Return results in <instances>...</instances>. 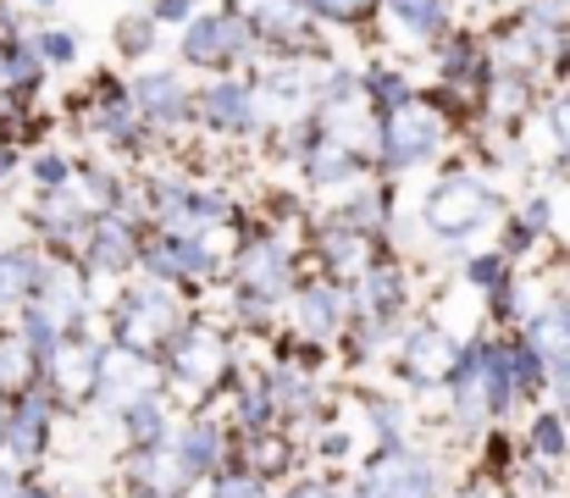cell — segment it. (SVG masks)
<instances>
[{
	"mask_svg": "<svg viewBox=\"0 0 570 498\" xmlns=\"http://www.w3.org/2000/svg\"><path fill=\"white\" fill-rule=\"evenodd\" d=\"M117 343L122 349H139V354H156V349H173L189 322H184V305L173 300V289L161 283H145V289H128L122 305H117Z\"/></svg>",
	"mask_w": 570,
	"mask_h": 498,
	"instance_id": "cell-1",
	"label": "cell"
},
{
	"mask_svg": "<svg viewBox=\"0 0 570 498\" xmlns=\"http://www.w3.org/2000/svg\"><path fill=\"white\" fill-rule=\"evenodd\" d=\"M493 211H499V194H493L482 177H471V172H449V177L432 183L426 199H421V216H426V227H432L438 238L476 233Z\"/></svg>",
	"mask_w": 570,
	"mask_h": 498,
	"instance_id": "cell-2",
	"label": "cell"
},
{
	"mask_svg": "<svg viewBox=\"0 0 570 498\" xmlns=\"http://www.w3.org/2000/svg\"><path fill=\"white\" fill-rule=\"evenodd\" d=\"M288 283H294V255H288V244L277 233H261V238H249L233 255V294L238 300H255V305L277 311Z\"/></svg>",
	"mask_w": 570,
	"mask_h": 498,
	"instance_id": "cell-3",
	"label": "cell"
},
{
	"mask_svg": "<svg viewBox=\"0 0 570 498\" xmlns=\"http://www.w3.org/2000/svg\"><path fill=\"white\" fill-rule=\"evenodd\" d=\"M350 498H438V471L426 455L387 443L372 455V466L361 471V482L350 488Z\"/></svg>",
	"mask_w": 570,
	"mask_h": 498,
	"instance_id": "cell-4",
	"label": "cell"
},
{
	"mask_svg": "<svg viewBox=\"0 0 570 498\" xmlns=\"http://www.w3.org/2000/svg\"><path fill=\"white\" fill-rule=\"evenodd\" d=\"M227 365H233L227 332L210 328V322H189V332L173 343V382H178L189 399L210 393L216 382H227Z\"/></svg>",
	"mask_w": 570,
	"mask_h": 498,
	"instance_id": "cell-5",
	"label": "cell"
},
{
	"mask_svg": "<svg viewBox=\"0 0 570 498\" xmlns=\"http://www.w3.org/2000/svg\"><path fill=\"white\" fill-rule=\"evenodd\" d=\"M377 150H382V166H387V172H410V166L432 162V156L443 150V117L410 100L404 111H393V117L382 123Z\"/></svg>",
	"mask_w": 570,
	"mask_h": 498,
	"instance_id": "cell-6",
	"label": "cell"
},
{
	"mask_svg": "<svg viewBox=\"0 0 570 498\" xmlns=\"http://www.w3.org/2000/svg\"><path fill=\"white\" fill-rule=\"evenodd\" d=\"M139 266L156 283H194V277H210L216 272V255H210V244H205L199 227H167V233H156L139 250Z\"/></svg>",
	"mask_w": 570,
	"mask_h": 498,
	"instance_id": "cell-7",
	"label": "cell"
},
{
	"mask_svg": "<svg viewBox=\"0 0 570 498\" xmlns=\"http://www.w3.org/2000/svg\"><path fill=\"white\" fill-rule=\"evenodd\" d=\"M161 388V377H156V360L150 354H139V349H122V343H111L106 354H100V377H95V404H106V410H128L134 399H150Z\"/></svg>",
	"mask_w": 570,
	"mask_h": 498,
	"instance_id": "cell-8",
	"label": "cell"
},
{
	"mask_svg": "<svg viewBox=\"0 0 570 498\" xmlns=\"http://www.w3.org/2000/svg\"><path fill=\"white\" fill-rule=\"evenodd\" d=\"M249 39H255V28L238 11H210V17H189L178 56L189 67H222V61H238L249 50Z\"/></svg>",
	"mask_w": 570,
	"mask_h": 498,
	"instance_id": "cell-9",
	"label": "cell"
},
{
	"mask_svg": "<svg viewBox=\"0 0 570 498\" xmlns=\"http://www.w3.org/2000/svg\"><path fill=\"white\" fill-rule=\"evenodd\" d=\"M50 421H56V393H45V382L28 388V393H17V399H11V416H6V432H0V449H6L17 466L45 460V449H50Z\"/></svg>",
	"mask_w": 570,
	"mask_h": 498,
	"instance_id": "cell-10",
	"label": "cell"
},
{
	"mask_svg": "<svg viewBox=\"0 0 570 498\" xmlns=\"http://www.w3.org/2000/svg\"><path fill=\"white\" fill-rule=\"evenodd\" d=\"M100 354H106V343H95L89 332H67V338H61V343L45 354L50 393H61V399H95Z\"/></svg>",
	"mask_w": 570,
	"mask_h": 498,
	"instance_id": "cell-11",
	"label": "cell"
},
{
	"mask_svg": "<svg viewBox=\"0 0 570 498\" xmlns=\"http://www.w3.org/2000/svg\"><path fill=\"white\" fill-rule=\"evenodd\" d=\"M454 354H460V343L443 328H410L399 338V354L393 360H399V377L410 388H438V382H449Z\"/></svg>",
	"mask_w": 570,
	"mask_h": 498,
	"instance_id": "cell-12",
	"label": "cell"
},
{
	"mask_svg": "<svg viewBox=\"0 0 570 498\" xmlns=\"http://www.w3.org/2000/svg\"><path fill=\"white\" fill-rule=\"evenodd\" d=\"M294 316H299V332L311 343L338 338V332L350 328V294L338 283H299L294 289Z\"/></svg>",
	"mask_w": 570,
	"mask_h": 498,
	"instance_id": "cell-13",
	"label": "cell"
},
{
	"mask_svg": "<svg viewBox=\"0 0 570 498\" xmlns=\"http://www.w3.org/2000/svg\"><path fill=\"white\" fill-rule=\"evenodd\" d=\"M139 233L117 216V211H106V216H95L89 222V233H83V261H89V272H128L134 261H139Z\"/></svg>",
	"mask_w": 570,
	"mask_h": 498,
	"instance_id": "cell-14",
	"label": "cell"
},
{
	"mask_svg": "<svg viewBox=\"0 0 570 498\" xmlns=\"http://www.w3.org/2000/svg\"><path fill=\"white\" fill-rule=\"evenodd\" d=\"M404 300H410L404 277H399L393 266H372V272L355 283V294H350V311H355L361 322H372V328H393V322L404 316Z\"/></svg>",
	"mask_w": 570,
	"mask_h": 498,
	"instance_id": "cell-15",
	"label": "cell"
},
{
	"mask_svg": "<svg viewBox=\"0 0 570 498\" xmlns=\"http://www.w3.org/2000/svg\"><path fill=\"white\" fill-rule=\"evenodd\" d=\"M167 449L178 455V466H184L189 488L199 482V477H216V471H222V460H227V438H222V427H216V421H184V427L167 438Z\"/></svg>",
	"mask_w": 570,
	"mask_h": 498,
	"instance_id": "cell-16",
	"label": "cell"
},
{
	"mask_svg": "<svg viewBox=\"0 0 570 498\" xmlns=\"http://www.w3.org/2000/svg\"><path fill=\"white\" fill-rule=\"evenodd\" d=\"M199 117H205V128H216V134H249L255 123H261V106H255V95L244 89V84H227V78H216L199 100Z\"/></svg>",
	"mask_w": 570,
	"mask_h": 498,
	"instance_id": "cell-17",
	"label": "cell"
},
{
	"mask_svg": "<svg viewBox=\"0 0 570 498\" xmlns=\"http://www.w3.org/2000/svg\"><path fill=\"white\" fill-rule=\"evenodd\" d=\"M134 111H139L145 123H156V128H173V123H184L194 111V100L178 72H145V78L134 84Z\"/></svg>",
	"mask_w": 570,
	"mask_h": 498,
	"instance_id": "cell-18",
	"label": "cell"
},
{
	"mask_svg": "<svg viewBox=\"0 0 570 498\" xmlns=\"http://www.w3.org/2000/svg\"><path fill=\"white\" fill-rule=\"evenodd\" d=\"M372 233H361V227H350V222H333L322 238H316V250H322V266L333 272V277H344V283H361L366 272H372V244H366Z\"/></svg>",
	"mask_w": 570,
	"mask_h": 498,
	"instance_id": "cell-19",
	"label": "cell"
},
{
	"mask_svg": "<svg viewBox=\"0 0 570 498\" xmlns=\"http://www.w3.org/2000/svg\"><path fill=\"white\" fill-rule=\"evenodd\" d=\"M33 305H45L61 328H72V322L89 311V289H83V277H78L72 266H50V272H39Z\"/></svg>",
	"mask_w": 570,
	"mask_h": 498,
	"instance_id": "cell-20",
	"label": "cell"
},
{
	"mask_svg": "<svg viewBox=\"0 0 570 498\" xmlns=\"http://www.w3.org/2000/svg\"><path fill=\"white\" fill-rule=\"evenodd\" d=\"M554 371L560 365H570V300H549V305H538V316L527 322V332H521Z\"/></svg>",
	"mask_w": 570,
	"mask_h": 498,
	"instance_id": "cell-21",
	"label": "cell"
},
{
	"mask_svg": "<svg viewBox=\"0 0 570 498\" xmlns=\"http://www.w3.org/2000/svg\"><path fill=\"white\" fill-rule=\"evenodd\" d=\"M45 360L28 349V338L22 332H0V393L6 399H17V393H28V388H39L45 382V371H39Z\"/></svg>",
	"mask_w": 570,
	"mask_h": 498,
	"instance_id": "cell-22",
	"label": "cell"
},
{
	"mask_svg": "<svg viewBox=\"0 0 570 498\" xmlns=\"http://www.w3.org/2000/svg\"><path fill=\"white\" fill-rule=\"evenodd\" d=\"M117 421H122V438H128L134 449H161V443L173 438L167 404H161L156 393H150V399H134V404H128V410H122Z\"/></svg>",
	"mask_w": 570,
	"mask_h": 498,
	"instance_id": "cell-23",
	"label": "cell"
},
{
	"mask_svg": "<svg viewBox=\"0 0 570 498\" xmlns=\"http://www.w3.org/2000/svg\"><path fill=\"white\" fill-rule=\"evenodd\" d=\"M527 455L543 460V466L570 460V416L566 410H538V416H532V427H527Z\"/></svg>",
	"mask_w": 570,
	"mask_h": 498,
	"instance_id": "cell-24",
	"label": "cell"
},
{
	"mask_svg": "<svg viewBox=\"0 0 570 498\" xmlns=\"http://www.w3.org/2000/svg\"><path fill=\"white\" fill-rule=\"evenodd\" d=\"M39 272H45V266H39L28 250H6V255H0V305H22V300H33Z\"/></svg>",
	"mask_w": 570,
	"mask_h": 498,
	"instance_id": "cell-25",
	"label": "cell"
},
{
	"mask_svg": "<svg viewBox=\"0 0 570 498\" xmlns=\"http://www.w3.org/2000/svg\"><path fill=\"white\" fill-rule=\"evenodd\" d=\"M361 95H366V106H377L382 117H393V111L410 106V84H404L399 67H372V72H361Z\"/></svg>",
	"mask_w": 570,
	"mask_h": 498,
	"instance_id": "cell-26",
	"label": "cell"
},
{
	"mask_svg": "<svg viewBox=\"0 0 570 498\" xmlns=\"http://www.w3.org/2000/svg\"><path fill=\"white\" fill-rule=\"evenodd\" d=\"M45 50H39V39H17V45H6V67H0V78H6V89H33L39 78H45Z\"/></svg>",
	"mask_w": 570,
	"mask_h": 498,
	"instance_id": "cell-27",
	"label": "cell"
},
{
	"mask_svg": "<svg viewBox=\"0 0 570 498\" xmlns=\"http://www.w3.org/2000/svg\"><path fill=\"white\" fill-rule=\"evenodd\" d=\"M387 6H393L399 28L415 33V39H432V33L449 28V0H387Z\"/></svg>",
	"mask_w": 570,
	"mask_h": 498,
	"instance_id": "cell-28",
	"label": "cell"
},
{
	"mask_svg": "<svg viewBox=\"0 0 570 498\" xmlns=\"http://www.w3.org/2000/svg\"><path fill=\"white\" fill-rule=\"evenodd\" d=\"M361 410H366V427L377 432V443H404V404L387 399V393H361Z\"/></svg>",
	"mask_w": 570,
	"mask_h": 498,
	"instance_id": "cell-29",
	"label": "cell"
},
{
	"mask_svg": "<svg viewBox=\"0 0 570 498\" xmlns=\"http://www.w3.org/2000/svg\"><path fill=\"white\" fill-rule=\"evenodd\" d=\"M17 332L28 338V349H33L39 360H45V354H50V349L67 338V328H61V322H56L45 305H33V300H28V311H22V328H17Z\"/></svg>",
	"mask_w": 570,
	"mask_h": 498,
	"instance_id": "cell-30",
	"label": "cell"
},
{
	"mask_svg": "<svg viewBox=\"0 0 570 498\" xmlns=\"http://www.w3.org/2000/svg\"><path fill=\"white\" fill-rule=\"evenodd\" d=\"M210 498H272V488H266V477H255L244 466H227V471L210 477Z\"/></svg>",
	"mask_w": 570,
	"mask_h": 498,
	"instance_id": "cell-31",
	"label": "cell"
},
{
	"mask_svg": "<svg viewBox=\"0 0 570 498\" xmlns=\"http://www.w3.org/2000/svg\"><path fill=\"white\" fill-rule=\"evenodd\" d=\"M465 277H471L476 289L499 294V289L510 283V255H504V250H493V255H471V261H465Z\"/></svg>",
	"mask_w": 570,
	"mask_h": 498,
	"instance_id": "cell-32",
	"label": "cell"
},
{
	"mask_svg": "<svg viewBox=\"0 0 570 498\" xmlns=\"http://www.w3.org/2000/svg\"><path fill=\"white\" fill-rule=\"evenodd\" d=\"M117 45H122V56H145V50L156 45V17L128 11V17L117 22Z\"/></svg>",
	"mask_w": 570,
	"mask_h": 498,
	"instance_id": "cell-33",
	"label": "cell"
},
{
	"mask_svg": "<svg viewBox=\"0 0 570 498\" xmlns=\"http://www.w3.org/2000/svg\"><path fill=\"white\" fill-rule=\"evenodd\" d=\"M39 50H45V61H50V67H67V61H78V33L50 28V33H39Z\"/></svg>",
	"mask_w": 570,
	"mask_h": 498,
	"instance_id": "cell-34",
	"label": "cell"
},
{
	"mask_svg": "<svg viewBox=\"0 0 570 498\" xmlns=\"http://www.w3.org/2000/svg\"><path fill=\"white\" fill-rule=\"evenodd\" d=\"M482 455H488V471H515V443H510V432H504V427H493V432H488Z\"/></svg>",
	"mask_w": 570,
	"mask_h": 498,
	"instance_id": "cell-35",
	"label": "cell"
},
{
	"mask_svg": "<svg viewBox=\"0 0 570 498\" xmlns=\"http://www.w3.org/2000/svg\"><path fill=\"white\" fill-rule=\"evenodd\" d=\"M33 177H39V188H67V177H72V166H67V156H56V150H45V156H33Z\"/></svg>",
	"mask_w": 570,
	"mask_h": 498,
	"instance_id": "cell-36",
	"label": "cell"
},
{
	"mask_svg": "<svg viewBox=\"0 0 570 498\" xmlns=\"http://www.w3.org/2000/svg\"><path fill=\"white\" fill-rule=\"evenodd\" d=\"M311 6V17H327V22H355L372 0H305Z\"/></svg>",
	"mask_w": 570,
	"mask_h": 498,
	"instance_id": "cell-37",
	"label": "cell"
},
{
	"mask_svg": "<svg viewBox=\"0 0 570 498\" xmlns=\"http://www.w3.org/2000/svg\"><path fill=\"white\" fill-rule=\"evenodd\" d=\"M549 216H554V205H549V194H532V199L521 205V216H515V222H521V227H532V233L543 238V233H549Z\"/></svg>",
	"mask_w": 570,
	"mask_h": 498,
	"instance_id": "cell-38",
	"label": "cell"
},
{
	"mask_svg": "<svg viewBox=\"0 0 570 498\" xmlns=\"http://www.w3.org/2000/svg\"><path fill=\"white\" fill-rule=\"evenodd\" d=\"M316 455H322V460H344V455H350V432H344V427L316 432Z\"/></svg>",
	"mask_w": 570,
	"mask_h": 498,
	"instance_id": "cell-39",
	"label": "cell"
},
{
	"mask_svg": "<svg viewBox=\"0 0 570 498\" xmlns=\"http://www.w3.org/2000/svg\"><path fill=\"white\" fill-rule=\"evenodd\" d=\"M150 17H156V22H189L194 0H156V6H150Z\"/></svg>",
	"mask_w": 570,
	"mask_h": 498,
	"instance_id": "cell-40",
	"label": "cell"
},
{
	"mask_svg": "<svg viewBox=\"0 0 570 498\" xmlns=\"http://www.w3.org/2000/svg\"><path fill=\"white\" fill-rule=\"evenodd\" d=\"M549 123H554V139H560V145L570 150V95H566V100H554V106H549Z\"/></svg>",
	"mask_w": 570,
	"mask_h": 498,
	"instance_id": "cell-41",
	"label": "cell"
},
{
	"mask_svg": "<svg viewBox=\"0 0 570 498\" xmlns=\"http://www.w3.org/2000/svg\"><path fill=\"white\" fill-rule=\"evenodd\" d=\"M288 498H350V494H344L338 482H299Z\"/></svg>",
	"mask_w": 570,
	"mask_h": 498,
	"instance_id": "cell-42",
	"label": "cell"
},
{
	"mask_svg": "<svg viewBox=\"0 0 570 498\" xmlns=\"http://www.w3.org/2000/svg\"><path fill=\"white\" fill-rule=\"evenodd\" d=\"M454 498H499V494H493V482H465Z\"/></svg>",
	"mask_w": 570,
	"mask_h": 498,
	"instance_id": "cell-43",
	"label": "cell"
},
{
	"mask_svg": "<svg viewBox=\"0 0 570 498\" xmlns=\"http://www.w3.org/2000/svg\"><path fill=\"white\" fill-rule=\"evenodd\" d=\"M11 498H56V494H45V488H33V482H17V494Z\"/></svg>",
	"mask_w": 570,
	"mask_h": 498,
	"instance_id": "cell-44",
	"label": "cell"
},
{
	"mask_svg": "<svg viewBox=\"0 0 570 498\" xmlns=\"http://www.w3.org/2000/svg\"><path fill=\"white\" fill-rule=\"evenodd\" d=\"M11 166H17V156H11V145H0V177H6Z\"/></svg>",
	"mask_w": 570,
	"mask_h": 498,
	"instance_id": "cell-45",
	"label": "cell"
},
{
	"mask_svg": "<svg viewBox=\"0 0 570 498\" xmlns=\"http://www.w3.org/2000/svg\"><path fill=\"white\" fill-rule=\"evenodd\" d=\"M6 416H11V399L0 393V432H6Z\"/></svg>",
	"mask_w": 570,
	"mask_h": 498,
	"instance_id": "cell-46",
	"label": "cell"
},
{
	"mask_svg": "<svg viewBox=\"0 0 570 498\" xmlns=\"http://www.w3.org/2000/svg\"><path fill=\"white\" fill-rule=\"evenodd\" d=\"M39 6H56V0H39Z\"/></svg>",
	"mask_w": 570,
	"mask_h": 498,
	"instance_id": "cell-47",
	"label": "cell"
},
{
	"mask_svg": "<svg viewBox=\"0 0 570 498\" xmlns=\"http://www.w3.org/2000/svg\"><path fill=\"white\" fill-rule=\"evenodd\" d=\"M139 498H145V494H139Z\"/></svg>",
	"mask_w": 570,
	"mask_h": 498,
	"instance_id": "cell-48",
	"label": "cell"
}]
</instances>
